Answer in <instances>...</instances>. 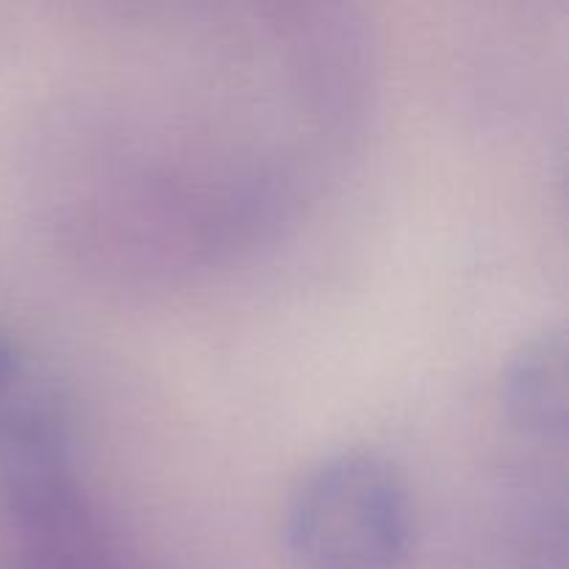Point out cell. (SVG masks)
<instances>
[{
    "mask_svg": "<svg viewBox=\"0 0 569 569\" xmlns=\"http://www.w3.org/2000/svg\"><path fill=\"white\" fill-rule=\"evenodd\" d=\"M17 365H20L17 345L11 342L9 333L0 331V387H6L11 381V376L17 372Z\"/></svg>",
    "mask_w": 569,
    "mask_h": 569,
    "instance_id": "277c9868",
    "label": "cell"
},
{
    "mask_svg": "<svg viewBox=\"0 0 569 569\" xmlns=\"http://www.w3.org/2000/svg\"><path fill=\"white\" fill-rule=\"evenodd\" d=\"M503 411L522 437L565 448L567 345L559 331L522 345L503 376Z\"/></svg>",
    "mask_w": 569,
    "mask_h": 569,
    "instance_id": "3957f363",
    "label": "cell"
},
{
    "mask_svg": "<svg viewBox=\"0 0 569 569\" xmlns=\"http://www.w3.org/2000/svg\"><path fill=\"white\" fill-rule=\"evenodd\" d=\"M283 542L303 569H398L415 542V506L392 461L345 450L300 476Z\"/></svg>",
    "mask_w": 569,
    "mask_h": 569,
    "instance_id": "6da1fadb",
    "label": "cell"
},
{
    "mask_svg": "<svg viewBox=\"0 0 569 569\" xmlns=\"http://www.w3.org/2000/svg\"><path fill=\"white\" fill-rule=\"evenodd\" d=\"M0 503L14 533L11 569H131L83 495L72 456L3 478Z\"/></svg>",
    "mask_w": 569,
    "mask_h": 569,
    "instance_id": "7a4b0ae2",
    "label": "cell"
}]
</instances>
